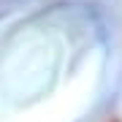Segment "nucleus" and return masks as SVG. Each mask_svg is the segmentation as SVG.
Instances as JSON below:
<instances>
[{
    "instance_id": "nucleus-1",
    "label": "nucleus",
    "mask_w": 122,
    "mask_h": 122,
    "mask_svg": "<svg viewBox=\"0 0 122 122\" xmlns=\"http://www.w3.org/2000/svg\"><path fill=\"white\" fill-rule=\"evenodd\" d=\"M111 122H122V119H111Z\"/></svg>"
}]
</instances>
